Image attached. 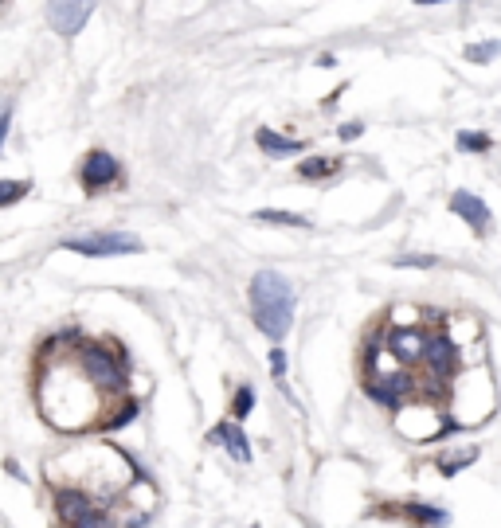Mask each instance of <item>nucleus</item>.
<instances>
[{
  "label": "nucleus",
  "instance_id": "nucleus-25",
  "mask_svg": "<svg viewBox=\"0 0 501 528\" xmlns=\"http://www.w3.org/2000/svg\"><path fill=\"white\" fill-rule=\"evenodd\" d=\"M0 4H4V0H0Z\"/></svg>",
  "mask_w": 501,
  "mask_h": 528
},
{
  "label": "nucleus",
  "instance_id": "nucleus-7",
  "mask_svg": "<svg viewBox=\"0 0 501 528\" xmlns=\"http://www.w3.org/2000/svg\"><path fill=\"white\" fill-rule=\"evenodd\" d=\"M451 212L470 223V231L486 235V227H490V208H486L474 192H455V196H451Z\"/></svg>",
  "mask_w": 501,
  "mask_h": 528
},
{
  "label": "nucleus",
  "instance_id": "nucleus-11",
  "mask_svg": "<svg viewBox=\"0 0 501 528\" xmlns=\"http://www.w3.org/2000/svg\"><path fill=\"white\" fill-rule=\"evenodd\" d=\"M423 333H415V329H400V333H392V349L400 360H419L423 356Z\"/></svg>",
  "mask_w": 501,
  "mask_h": 528
},
{
  "label": "nucleus",
  "instance_id": "nucleus-2",
  "mask_svg": "<svg viewBox=\"0 0 501 528\" xmlns=\"http://www.w3.org/2000/svg\"><path fill=\"white\" fill-rule=\"evenodd\" d=\"M75 255H91V259H114V255H134L141 251L137 235H122V231H98V235H83V239H67L63 243Z\"/></svg>",
  "mask_w": 501,
  "mask_h": 528
},
{
  "label": "nucleus",
  "instance_id": "nucleus-14",
  "mask_svg": "<svg viewBox=\"0 0 501 528\" xmlns=\"http://www.w3.org/2000/svg\"><path fill=\"white\" fill-rule=\"evenodd\" d=\"M255 220L259 223H278V227H310L306 216H294V212H274V208H267V212H255Z\"/></svg>",
  "mask_w": 501,
  "mask_h": 528
},
{
  "label": "nucleus",
  "instance_id": "nucleus-22",
  "mask_svg": "<svg viewBox=\"0 0 501 528\" xmlns=\"http://www.w3.org/2000/svg\"><path fill=\"white\" fill-rule=\"evenodd\" d=\"M361 133H365V126H361V122H349V126H341V137H345V141H357Z\"/></svg>",
  "mask_w": 501,
  "mask_h": 528
},
{
  "label": "nucleus",
  "instance_id": "nucleus-5",
  "mask_svg": "<svg viewBox=\"0 0 501 528\" xmlns=\"http://www.w3.org/2000/svg\"><path fill=\"white\" fill-rule=\"evenodd\" d=\"M55 509H59V521H63V525H83V528L87 525H106V513H102V509H94L83 493H71V489L55 497Z\"/></svg>",
  "mask_w": 501,
  "mask_h": 528
},
{
  "label": "nucleus",
  "instance_id": "nucleus-12",
  "mask_svg": "<svg viewBox=\"0 0 501 528\" xmlns=\"http://www.w3.org/2000/svg\"><path fill=\"white\" fill-rule=\"evenodd\" d=\"M333 173H337V161H329V157H310V161L298 165V176H306V180H321V176Z\"/></svg>",
  "mask_w": 501,
  "mask_h": 528
},
{
  "label": "nucleus",
  "instance_id": "nucleus-17",
  "mask_svg": "<svg viewBox=\"0 0 501 528\" xmlns=\"http://www.w3.org/2000/svg\"><path fill=\"white\" fill-rule=\"evenodd\" d=\"M458 145H462L466 153H486L494 141H490L486 133H462V137H458Z\"/></svg>",
  "mask_w": 501,
  "mask_h": 528
},
{
  "label": "nucleus",
  "instance_id": "nucleus-24",
  "mask_svg": "<svg viewBox=\"0 0 501 528\" xmlns=\"http://www.w3.org/2000/svg\"><path fill=\"white\" fill-rule=\"evenodd\" d=\"M415 4H439V0H415Z\"/></svg>",
  "mask_w": 501,
  "mask_h": 528
},
{
  "label": "nucleus",
  "instance_id": "nucleus-8",
  "mask_svg": "<svg viewBox=\"0 0 501 528\" xmlns=\"http://www.w3.org/2000/svg\"><path fill=\"white\" fill-rule=\"evenodd\" d=\"M423 360L431 364L435 376H451L458 364V352H455V345H451V337H431V341L423 345Z\"/></svg>",
  "mask_w": 501,
  "mask_h": 528
},
{
  "label": "nucleus",
  "instance_id": "nucleus-16",
  "mask_svg": "<svg viewBox=\"0 0 501 528\" xmlns=\"http://www.w3.org/2000/svg\"><path fill=\"white\" fill-rule=\"evenodd\" d=\"M251 407H255V392H251V388H239V392H235V403H231V415H235V419H247Z\"/></svg>",
  "mask_w": 501,
  "mask_h": 528
},
{
  "label": "nucleus",
  "instance_id": "nucleus-18",
  "mask_svg": "<svg viewBox=\"0 0 501 528\" xmlns=\"http://www.w3.org/2000/svg\"><path fill=\"white\" fill-rule=\"evenodd\" d=\"M411 517H415V521H431V525H443V521H447L443 509H423V505H411Z\"/></svg>",
  "mask_w": 501,
  "mask_h": 528
},
{
  "label": "nucleus",
  "instance_id": "nucleus-9",
  "mask_svg": "<svg viewBox=\"0 0 501 528\" xmlns=\"http://www.w3.org/2000/svg\"><path fill=\"white\" fill-rule=\"evenodd\" d=\"M208 439L220 442L231 458H239V462H251V446H247V435L239 431V423H224V427H216Z\"/></svg>",
  "mask_w": 501,
  "mask_h": 528
},
{
  "label": "nucleus",
  "instance_id": "nucleus-4",
  "mask_svg": "<svg viewBox=\"0 0 501 528\" xmlns=\"http://www.w3.org/2000/svg\"><path fill=\"white\" fill-rule=\"evenodd\" d=\"M94 12V0H47V24L63 36V40H75Z\"/></svg>",
  "mask_w": 501,
  "mask_h": 528
},
{
  "label": "nucleus",
  "instance_id": "nucleus-1",
  "mask_svg": "<svg viewBox=\"0 0 501 528\" xmlns=\"http://www.w3.org/2000/svg\"><path fill=\"white\" fill-rule=\"evenodd\" d=\"M251 309H255L259 333H267L271 341H282L294 325V286L278 270H259L251 278Z\"/></svg>",
  "mask_w": 501,
  "mask_h": 528
},
{
  "label": "nucleus",
  "instance_id": "nucleus-20",
  "mask_svg": "<svg viewBox=\"0 0 501 528\" xmlns=\"http://www.w3.org/2000/svg\"><path fill=\"white\" fill-rule=\"evenodd\" d=\"M271 368H274V380H282V376H286V352L282 349L271 352Z\"/></svg>",
  "mask_w": 501,
  "mask_h": 528
},
{
  "label": "nucleus",
  "instance_id": "nucleus-3",
  "mask_svg": "<svg viewBox=\"0 0 501 528\" xmlns=\"http://www.w3.org/2000/svg\"><path fill=\"white\" fill-rule=\"evenodd\" d=\"M79 364H83V372H87V380H91L94 388H102V392H122L126 388V368L118 360H110L106 349L83 345L79 349Z\"/></svg>",
  "mask_w": 501,
  "mask_h": 528
},
{
  "label": "nucleus",
  "instance_id": "nucleus-21",
  "mask_svg": "<svg viewBox=\"0 0 501 528\" xmlns=\"http://www.w3.org/2000/svg\"><path fill=\"white\" fill-rule=\"evenodd\" d=\"M431 255H408V259H396V266H431Z\"/></svg>",
  "mask_w": 501,
  "mask_h": 528
},
{
  "label": "nucleus",
  "instance_id": "nucleus-19",
  "mask_svg": "<svg viewBox=\"0 0 501 528\" xmlns=\"http://www.w3.org/2000/svg\"><path fill=\"white\" fill-rule=\"evenodd\" d=\"M474 458H478V454H474V450H466V454H458V458H443L439 466H443V474H458V470H462V466H470Z\"/></svg>",
  "mask_w": 501,
  "mask_h": 528
},
{
  "label": "nucleus",
  "instance_id": "nucleus-6",
  "mask_svg": "<svg viewBox=\"0 0 501 528\" xmlns=\"http://www.w3.org/2000/svg\"><path fill=\"white\" fill-rule=\"evenodd\" d=\"M79 176H83V188L91 196H98L102 188H110L118 180V161L110 153H102V149H91L87 161H83V169H79Z\"/></svg>",
  "mask_w": 501,
  "mask_h": 528
},
{
  "label": "nucleus",
  "instance_id": "nucleus-10",
  "mask_svg": "<svg viewBox=\"0 0 501 528\" xmlns=\"http://www.w3.org/2000/svg\"><path fill=\"white\" fill-rule=\"evenodd\" d=\"M255 141L271 153V157H294V153H302L306 149V141H290V137H278L274 130H259L255 133Z\"/></svg>",
  "mask_w": 501,
  "mask_h": 528
},
{
  "label": "nucleus",
  "instance_id": "nucleus-23",
  "mask_svg": "<svg viewBox=\"0 0 501 528\" xmlns=\"http://www.w3.org/2000/svg\"><path fill=\"white\" fill-rule=\"evenodd\" d=\"M8 126H12V114L0 110V145H4V137H8Z\"/></svg>",
  "mask_w": 501,
  "mask_h": 528
},
{
  "label": "nucleus",
  "instance_id": "nucleus-15",
  "mask_svg": "<svg viewBox=\"0 0 501 528\" xmlns=\"http://www.w3.org/2000/svg\"><path fill=\"white\" fill-rule=\"evenodd\" d=\"M501 55V40H494V44H470L466 47V59L470 63H490V59H498Z\"/></svg>",
  "mask_w": 501,
  "mask_h": 528
},
{
  "label": "nucleus",
  "instance_id": "nucleus-13",
  "mask_svg": "<svg viewBox=\"0 0 501 528\" xmlns=\"http://www.w3.org/2000/svg\"><path fill=\"white\" fill-rule=\"evenodd\" d=\"M32 192V184L28 180H0V208H8V204H16V200H24Z\"/></svg>",
  "mask_w": 501,
  "mask_h": 528
}]
</instances>
